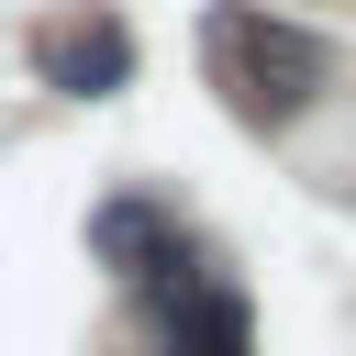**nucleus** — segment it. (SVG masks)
Wrapping results in <instances>:
<instances>
[{"mask_svg": "<svg viewBox=\"0 0 356 356\" xmlns=\"http://www.w3.org/2000/svg\"><path fill=\"white\" fill-rule=\"evenodd\" d=\"M33 78H44L56 100H111V89H134V22H122V11H67V22H44V33H33Z\"/></svg>", "mask_w": 356, "mask_h": 356, "instance_id": "obj_4", "label": "nucleus"}, {"mask_svg": "<svg viewBox=\"0 0 356 356\" xmlns=\"http://www.w3.org/2000/svg\"><path fill=\"white\" fill-rule=\"evenodd\" d=\"M134 356H256V323H245V289L200 256L189 278L145 289V345Z\"/></svg>", "mask_w": 356, "mask_h": 356, "instance_id": "obj_3", "label": "nucleus"}, {"mask_svg": "<svg viewBox=\"0 0 356 356\" xmlns=\"http://www.w3.org/2000/svg\"><path fill=\"white\" fill-rule=\"evenodd\" d=\"M89 256L111 267V289H167V278H189L211 245L178 222V200H156V189H111V200H89Z\"/></svg>", "mask_w": 356, "mask_h": 356, "instance_id": "obj_2", "label": "nucleus"}, {"mask_svg": "<svg viewBox=\"0 0 356 356\" xmlns=\"http://www.w3.org/2000/svg\"><path fill=\"white\" fill-rule=\"evenodd\" d=\"M200 67H211V89L245 122L278 134V122H300L334 89V33H312V22H289L267 0H211L200 11Z\"/></svg>", "mask_w": 356, "mask_h": 356, "instance_id": "obj_1", "label": "nucleus"}]
</instances>
